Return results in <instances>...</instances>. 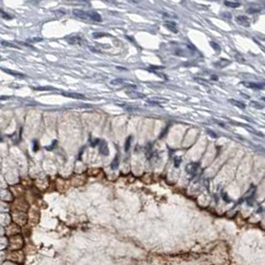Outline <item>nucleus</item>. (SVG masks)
I'll list each match as a JSON object with an SVG mask.
<instances>
[{
	"label": "nucleus",
	"instance_id": "obj_16",
	"mask_svg": "<svg viewBox=\"0 0 265 265\" xmlns=\"http://www.w3.org/2000/svg\"><path fill=\"white\" fill-rule=\"evenodd\" d=\"M93 36L95 38H99V37H103V36H108V34H105V33H94Z\"/></svg>",
	"mask_w": 265,
	"mask_h": 265
},
{
	"label": "nucleus",
	"instance_id": "obj_17",
	"mask_svg": "<svg viewBox=\"0 0 265 265\" xmlns=\"http://www.w3.org/2000/svg\"><path fill=\"white\" fill-rule=\"evenodd\" d=\"M33 144H34V148H33V151L34 152H37L39 149V146H38V142L36 141V140H34L33 141Z\"/></svg>",
	"mask_w": 265,
	"mask_h": 265
},
{
	"label": "nucleus",
	"instance_id": "obj_19",
	"mask_svg": "<svg viewBox=\"0 0 265 265\" xmlns=\"http://www.w3.org/2000/svg\"><path fill=\"white\" fill-rule=\"evenodd\" d=\"M99 143H100V140L99 139H96L95 141H93L91 143V146H92V147H96V146H97Z\"/></svg>",
	"mask_w": 265,
	"mask_h": 265
},
{
	"label": "nucleus",
	"instance_id": "obj_18",
	"mask_svg": "<svg viewBox=\"0 0 265 265\" xmlns=\"http://www.w3.org/2000/svg\"><path fill=\"white\" fill-rule=\"evenodd\" d=\"M0 14H1L2 17L5 18V19H10V18H11V17H9V15H8V14H6L5 12H3L2 10H0Z\"/></svg>",
	"mask_w": 265,
	"mask_h": 265
},
{
	"label": "nucleus",
	"instance_id": "obj_14",
	"mask_svg": "<svg viewBox=\"0 0 265 265\" xmlns=\"http://www.w3.org/2000/svg\"><path fill=\"white\" fill-rule=\"evenodd\" d=\"M1 44L3 45V46H7V47L17 48V46H16V45L12 44V43H10V42H6V41H2V42H1Z\"/></svg>",
	"mask_w": 265,
	"mask_h": 265
},
{
	"label": "nucleus",
	"instance_id": "obj_2",
	"mask_svg": "<svg viewBox=\"0 0 265 265\" xmlns=\"http://www.w3.org/2000/svg\"><path fill=\"white\" fill-rule=\"evenodd\" d=\"M62 95L65 97L71 98V99H76V100H85L86 97L82 94L79 93H74V92H62Z\"/></svg>",
	"mask_w": 265,
	"mask_h": 265
},
{
	"label": "nucleus",
	"instance_id": "obj_13",
	"mask_svg": "<svg viewBox=\"0 0 265 265\" xmlns=\"http://www.w3.org/2000/svg\"><path fill=\"white\" fill-rule=\"evenodd\" d=\"M131 142H132V137H129L128 139H127V141H126V144H125V151H126V152H128L129 149H130Z\"/></svg>",
	"mask_w": 265,
	"mask_h": 265
},
{
	"label": "nucleus",
	"instance_id": "obj_1",
	"mask_svg": "<svg viewBox=\"0 0 265 265\" xmlns=\"http://www.w3.org/2000/svg\"><path fill=\"white\" fill-rule=\"evenodd\" d=\"M73 14H74V16L85 20V21L100 22L102 20L101 16L96 12H86L82 9H74L73 10Z\"/></svg>",
	"mask_w": 265,
	"mask_h": 265
},
{
	"label": "nucleus",
	"instance_id": "obj_7",
	"mask_svg": "<svg viewBox=\"0 0 265 265\" xmlns=\"http://www.w3.org/2000/svg\"><path fill=\"white\" fill-rule=\"evenodd\" d=\"M81 41H82V39H81L80 36H71L70 38L68 39V42L70 43V44H72V45L80 44Z\"/></svg>",
	"mask_w": 265,
	"mask_h": 265
},
{
	"label": "nucleus",
	"instance_id": "obj_11",
	"mask_svg": "<svg viewBox=\"0 0 265 265\" xmlns=\"http://www.w3.org/2000/svg\"><path fill=\"white\" fill-rule=\"evenodd\" d=\"M237 21H239L241 24H249V20L246 17H244V16H239V17H237Z\"/></svg>",
	"mask_w": 265,
	"mask_h": 265
},
{
	"label": "nucleus",
	"instance_id": "obj_5",
	"mask_svg": "<svg viewBox=\"0 0 265 265\" xmlns=\"http://www.w3.org/2000/svg\"><path fill=\"white\" fill-rule=\"evenodd\" d=\"M199 164H197V162H191V164H187V172L193 174V172H195L197 170V168H199Z\"/></svg>",
	"mask_w": 265,
	"mask_h": 265
},
{
	"label": "nucleus",
	"instance_id": "obj_24",
	"mask_svg": "<svg viewBox=\"0 0 265 265\" xmlns=\"http://www.w3.org/2000/svg\"><path fill=\"white\" fill-rule=\"evenodd\" d=\"M9 99V97H0V100H7Z\"/></svg>",
	"mask_w": 265,
	"mask_h": 265
},
{
	"label": "nucleus",
	"instance_id": "obj_25",
	"mask_svg": "<svg viewBox=\"0 0 265 265\" xmlns=\"http://www.w3.org/2000/svg\"><path fill=\"white\" fill-rule=\"evenodd\" d=\"M0 60H1V56H0Z\"/></svg>",
	"mask_w": 265,
	"mask_h": 265
},
{
	"label": "nucleus",
	"instance_id": "obj_10",
	"mask_svg": "<svg viewBox=\"0 0 265 265\" xmlns=\"http://www.w3.org/2000/svg\"><path fill=\"white\" fill-rule=\"evenodd\" d=\"M127 94H128L129 96H131V97H133V98H144V97H145L143 94H140V93H138V92H135V91L128 92Z\"/></svg>",
	"mask_w": 265,
	"mask_h": 265
},
{
	"label": "nucleus",
	"instance_id": "obj_8",
	"mask_svg": "<svg viewBox=\"0 0 265 265\" xmlns=\"http://www.w3.org/2000/svg\"><path fill=\"white\" fill-rule=\"evenodd\" d=\"M244 85H245L246 87H248V88L250 89H263L264 88V85H261V84H252V83H249V84H246V83H244Z\"/></svg>",
	"mask_w": 265,
	"mask_h": 265
},
{
	"label": "nucleus",
	"instance_id": "obj_21",
	"mask_svg": "<svg viewBox=\"0 0 265 265\" xmlns=\"http://www.w3.org/2000/svg\"><path fill=\"white\" fill-rule=\"evenodd\" d=\"M53 88H50V87H44V88H33V90H36V91H41V90H52Z\"/></svg>",
	"mask_w": 265,
	"mask_h": 265
},
{
	"label": "nucleus",
	"instance_id": "obj_15",
	"mask_svg": "<svg viewBox=\"0 0 265 265\" xmlns=\"http://www.w3.org/2000/svg\"><path fill=\"white\" fill-rule=\"evenodd\" d=\"M231 103L232 104H234L235 106H237L238 108H242V109H244L245 108V105H244L243 103H239V102H236V101H230Z\"/></svg>",
	"mask_w": 265,
	"mask_h": 265
},
{
	"label": "nucleus",
	"instance_id": "obj_12",
	"mask_svg": "<svg viewBox=\"0 0 265 265\" xmlns=\"http://www.w3.org/2000/svg\"><path fill=\"white\" fill-rule=\"evenodd\" d=\"M166 26H168V28L170 29V30L174 31V32H177V30H176V24H174V23L168 22V23H166Z\"/></svg>",
	"mask_w": 265,
	"mask_h": 265
},
{
	"label": "nucleus",
	"instance_id": "obj_20",
	"mask_svg": "<svg viewBox=\"0 0 265 265\" xmlns=\"http://www.w3.org/2000/svg\"><path fill=\"white\" fill-rule=\"evenodd\" d=\"M225 4L228 6H232V7H237V6H239L238 3H229V2H225Z\"/></svg>",
	"mask_w": 265,
	"mask_h": 265
},
{
	"label": "nucleus",
	"instance_id": "obj_22",
	"mask_svg": "<svg viewBox=\"0 0 265 265\" xmlns=\"http://www.w3.org/2000/svg\"><path fill=\"white\" fill-rule=\"evenodd\" d=\"M29 42H39V41H42V38H35V39H30L28 40Z\"/></svg>",
	"mask_w": 265,
	"mask_h": 265
},
{
	"label": "nucleus",
	"instance_id": "obj_9",
	"mask_svg": "<svg viewBox=\"0 0 265 265\" xmlns=\"http://www.w3.org/2000/svg\"><path fill=\"white\" fill-rule=\"evenodd\" d=\"M119 162H120V156H119V155H117L116 158H115L114 160H113V162L111 164V168H112L113 170H116V168H118Z\"/></svg>",
	"mask_w": 265,
	"mask_h": 265
},
{
	"label": "nucleus",
	"instance_id": "obj_6",
	"mask_svg": "<svg viewBox=\"0 0 265 265\" xmlns=\"http://www.w3.org/2000/svg\"><path fill=\"white\" fill-rule=\"evenodd\" d=\"M26 203V201H17L15 204H14V206H15V209L19 210V211H25V210L28 208V205H24L23 206V204Z\"/></svg>",
	"mask_w": 265,
	"mask_h": 265
},
{
	"label": "nucleus",
	"instance_id": "obj_23",
	"mask_svg": "<svg viewBox=\"0 0 265 265\" xmlns=\"http://www.w3.org/2000/svg\"><path fill=\"white\" fill-rule=\"evenodd\" d=\"M179 162H180V158H178V160L176 158V166L179 164Z\"/></svg>",
	"mask_w": 265,
	"mask_h": 265
},
{
	"label": "nucleus",
	"instance_id": "obj_4",
	"mask_svg": "<svg viewBox=\"0 0 265 265\" xmlns=\"http://www.w3.org/2000/svg\"><path fill=\"white\" fill-rule=\"evenodd\" d=\"M100 152L104 156L109 155V149H108V145L106 143V141H102L101 144H100Z\"/></svg>",
	"mask_w": 265,
	"mask_h": 265
},
{
	"label": "nucleus",
	"instance_id": "obj_3",
	"mask_svg": "<svg viewBox=\"0 0 265 265\" xmlns=\"http://www.w3.org/2000/svg\"><path fill=\"white\" fill-rule=\"evenodd\" d=\"M2 70L5 73H7V74L11 75V76L17 77V78H21V79L26 78V75L22 74V73H20V72H17V71H12V70H9V69H4V68H2Z\"/></svg>",
	"mask_w": 265,
	"mask_h": 265
}]
</instances>
